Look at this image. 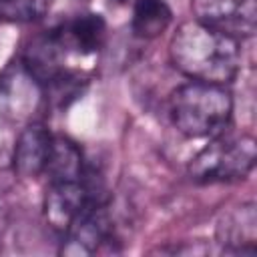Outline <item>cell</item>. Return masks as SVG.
<instances>
[{"instance_id":"cell-10","label":"cell","mask_w":257,"mask_h":257,"mask_svg":"<svg viewBox=\"0 0 257 257\" xmlns=\"http://www.w3.org/2000/svg\"><path fill=\"white\" fill-rule=\"evenodd\" d=\"M52 32L60 46L64 48V52L72 50L76 54H92L100 50V46L104 44L106 22L96 12H84L66 20Z\"/></svg>"},{"instance_id":"cell-5","label":"cell","mask_w":257,"mask_h":257,"mask_svg":"<svg viewBox=\"0 0 257 257\" xmlns=\"http://www.w3.org/2000/svg\"><path fill=\"white\" fill-rule=\"evenodd\" d=\"M195 20L229 34L233 38H249L257 30L255 0H193Z\"/></svg>"},{"instance_id":"cell-12","label":"cell","mask_w":257,"mask_h":257,"mask_svg":"<svg viewBox=\"0 0 257 257\" xmlns=\"http://www.w3.org/2000/svg\"><path fill=\"white\" fill-rule=\"evenodd\" d=\"M173 20V12L165 0H137L133 6L131 28L137 38H157L161 36Z\"/></svg>"},{"instance_id":"cell-1","label":"cell","mask_w":257,"mask_h":257,"mask_svg":"<svg viewBox=\"0 0 257 257\" xmlns=\"http://www.w3.org/2000/svg\"><path fill=\"white\" fill-rule=\"evenodd\" d=\"M173 66L191 80L227 84L241 64L239 40L199 20L183 22L171 38Z\"/></svg>"},{"instance_id":"cell-2","label":"cell","mask_w":257,"mask_h":257,"mask_svg":"<svg viewBox=\"0 0 257 257\" xmlns=\"http://www.w3.org/2000/svg\"><path fill=\"white\" fill-rule=\"evenodd\" d=\"M171 120L189 139H213L225 133L233 114V96L225 84L191 80L171 94Z\"/></svg>"},{"instance_id":"cell-7","label":"cell","mask_w":257,"mask_h":257,"mask_svg":"<svg viewBox=\"0 0 257 257\" xmlns=\"http://www.w3.org/2000/svg\"><path fill=\"white\" fill-rule=\"evenodd\" d=\"M64 48L60 46V42L56 40L54 32H46L40 36H34L22 50L20 54V62L26 68V72L42 86L46 88L58 74H62L66 68L62 66V56H64Z\"/></svg>"},{"instance_id":"cell-3","label":"cell","mask_w":257,"mask_h":257,"mask_svg":"<svg viewBox=\"0 0 257 257\" xmlns=\"http://www.w3.org/2000/svg\"><path fill=\"white\" fill-rule=\"evenodd\" d=\"M257 147L249 135L213 137L189 165V175L197 183H231L245 179L255 167Z\"/></svg>"},{"instance_id":"cell-4","label":"cell","mask_w":257,"mask_h":257,"mask_svg":"<svg viewBox=\"0 0 257 257\" xmlns=\"http://www.w3.org/2000/svg\"><path fill=\"white\" fill-rule=\"evenodd\" d=\"M64 241L60 247L62 255L70 257H82L92 255L110 239L112 233V221L108 215V203L106 201H92L84 205L68 223V227L62 231Z\"/></svg>"},{"instance_id":"cell-11","label":"cell","mask_w":257,"mask_h":257,"mask_svg":"<svg viewBox=\"0 0 257 257\" xmlns=\"http://www.w3.org/2000/svg\"><path fill=\"white\" fill-rule=\"evenodd\" d=\"M84 169L86 163L80 147L66 137H52V147L44 169V175H48V183L78 181L84 175Z\"/></svg>"},{"instance_id":"cell-13","label":"cell","mask_w":257,"mask_h":257,"mask_svg":"<svg viewBox=\"0 0 257 257\" xmlns=\"http://www.w3.org/2000/svg\"><path fill=\"white\" fill-rule=\"evenodd\" d=\"M84 88H86V80H84L82 76L64 70L62 74H58V76L44 88V98H46L50 104L62 108V106H68L72 100L80 98L82 92H84Z\"/></svg>"},{"instance_id":"cell-6","label":"cell","mask_w":257,"mask_h":257,"mask_svg":"<svg viewBox=\"0 0 257 257\" xmlns=\"http://www.w3.org/2000/svg\"><path fill=\"white\" fill-rule=\"evenodd\" d=\"M44 98V88L26 72L20 60L10 62L0 72V110L14 118H30L40 100Z\"/></svg>"},{"instance_id":"cell-9","label":"cell","mask_w":257,"mask_h":257,"mask_svg":"<svg viewBox=\"0 0 257 257\" xmlns=\"http://www.w3.org/2000/svg\"><path fill=\"white\" fill-rule=\"evenodd\" d=\"M52 147V135L46 126L32 122L18 135L12 155L14 173L24 179H34L44 173Z\"/></svg>"},{"instance_id":"cell-14","label":"cell","mask_w":257,"mask_h":257,"mask_svg":"<svg viewBox=\"0 0 257 257\" xmlns=\"http://www.w3.org/2000/svg\"><path fill=\"white\" fill-rule=\"evenodd\" d=\"M50 8V0H0V18L6 22H34Z\"/></svg>"},{"instance_id":"cell-8","label":"cell","mask_w":257,"mask_h":257,"mask_svg":"<svg viewBox=\"0 0 257 257\" xmlns=\"http://www.w3.org/2000/svg\"><path fill=\"white\" fill-rule=\"evenodd\" d=\"M217 239L223 245L225 253L255 255V241H257L255 205L245 203L223 213V217L217 223Z\"/></svg>"}]
</instances>
